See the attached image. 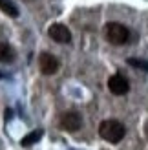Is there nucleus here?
Returning a JSON list of instances; mask_svg holds the SVG:
<instances>
[{
	"label": "nucleus",
	"mask_w": 148,
	"mask_h": 150,
	"mask_svg": "<svg viewBox=\"0 0 148 150\" xmlns=\"http://www.w3.org/2000/svg\"><path fill=\"white\" fill-rule=\"evenodd\" d=\"M61 126L64 130L68 132H75L80 128V125H82V117H80L77 112H64V114L61 115Z\"/></svg>",
	"instance_id": "5"
},
{
	"label": "nucleus",
	"mask_w": 148,
	"mask_h": 150,
	"mask_svg": "<svg viewBox=\"0 0 148 150\" xmlns=\"http://www.w3.org/2000/svg\"><path fill=\"white\" fill-rule=\"evenodd\" d=\"M0 9H2L6 15L13 17V18H17V17H18V7L15 6L11 0H0Z\"/></svg>",
	"instance_id": "8"
},
{
	"label": "nucleus",
	"mask_w": 148,
	"mask_h": 150,
	"mask_svg": "<svg viewBox=\"0 0 148 150\" xmlns=\"http://www.w3.org/2000/svg\"><path fill=\"white\" fill-rule=\"evenodd\" d=\"M108 88L113 95H124V93H128V90H130V82L124 75L115 73L108 79Z\"/></svg>",
	"instance_id": "3"
},
{
	"label": "nucleus",
	"mask_w": 148,
	"mask_h": 150,
	"mask_svg": "<svg viewBox=\"0 0 148 150\" xmlns=\"http://www.w3.org/2000/svg\"><path fill=\"white\" fill-rule=\"evenodd\" d=\"M48 35L55 42H58V44H68V42H71V31L64 24H53V26L48 29Z\"/></svg>",
	"instance_id": "6"
},
{
	"label": "nucleus",
	"mask_w": 148,
	"mask_h": 150,
	"mask_svg": "<svg viewBox=\"0 0 148 150\" xmlns=\"http://www.w3.org/2000/svg\"><path fill=\"white\" fill-rule=\"evenodd\" d=\"M104 37L108 42L115 44V46H121V44L128 42V37H130V31L126 26L119 24V22H110V24L104 26Z\"/></svg>",
	"instance_id": "2"
},
{
	"label": "nucleus",
	"mask_w": 148,
	"mask_h": 150,
	"mask_svg": "<svg viewBox=\"0 0 148 150\" xmlns=\"http://www.w3.org/2000/svg\"><path fill=\"white\" fill-rule=\"evenodd\" d=\"M15 59V51L11 46H7L6 42H0V61L2 62H13Z\"/></svg>",
	"instance_id": "7"
},
{
	"label": "nucleus",
	"mask_w": 148,
	"mask_h": 150,
	"mask_svg": "<svg viewBox=\"0 0 148 150\" xmlns=\"http://www.w3.org/2000/svg\"><path fill=\"white\" fill-rule=\"evenodd\" d=\"M42 134H44L42 130H33L31 134H27L26 137L20 139V145H22V146H31L33 143H37V141L42 137Z\"/></svg>",
	"instance_id": "9"
},
{
	"label": "nucleus",
	"mask_w": 148,
	"mask_h": 150,
	"mask_svg": "<svg viewBox=\"0 0 148 150\" xmlns=\"http://www.w3.org/2000/svg\"><path fill=\"white\" fill-rule=\"evenodd\" d=\"M128 64L134 66V68H139V70L148 71V62L146 61H141V59H128Z\"/></svg>",
	"instance_id": "10"
},
{
	"label": "nucleus",
	"mask_w": 148,
	"mask_h": 150,
	"mask_svg": "<svg viewBox=\"0 0 148 150\" xmlns=\"http://www.w3.org/2000/svg\"><path fill=\"white\" fill-rule=\"evenodd\" d=\"M99 134L108 143H119L126 134V128H124L123 123L115 121V119H106L99 125Z\"/></svg>",
	"instance_id": "1"
},
{
	"label": "nucleus",
	"mask_w": 148,
	"mask_h": 150,
	"mask_svg": "<svg viewBox=\"0 0 148 150\" xmlns=\"http://www.w3.org/2000/svg\"><path fill=\"white\" fill-rule=\"evenodd\" d=\"M39 66H40V71L44 75H53V73L58 71V66H61V64H58L55 55H51V53H40Z\"/></svg>",
	"instance_id": "4"
}]
</instances>
